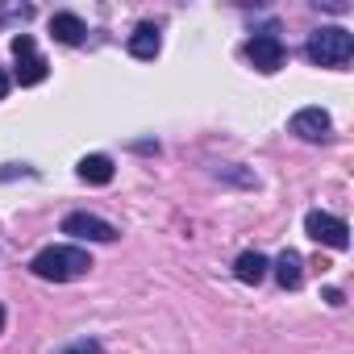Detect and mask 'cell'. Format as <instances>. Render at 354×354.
Masks as SVG:
<instances>
[{
  "label": "cell",
  "mask_w": 354,
  "mask_h": 354,
  "mask_svg": "<svg viewBox=\"0 0 354 354\" xmlns=\"http://www.w3.org/2000/svg\"><path fill=\"white\" fill-rule=\"evenodd\" d=\"M30 271L38 279H55V283H67V279H80L92 271V254L80 250V246H46L34 254Z\"/></svg>",
  "instance_id": "cell-1"
},
{
  "label": "cell",
  "mask_w": 354,
  "mask_h": 354,
  "mask_svg": "<svg viewBox=\"0 0 354 354\" xmlns=\"http://www.w3.org/2000/svg\"><path fill=\"white\" fill-rule=\"evenodd\" d=\"M350 55H354V38L342 26H325L308 38V59L317 67H342V63H350Z\"/></svg>",
  "instance_id": "cell-2"
},
{
  "label": "cell",
  "mask_w": 354,
  "mask_h": 354,
  "mask_svg": "<svg viewBox=\"0 0 354 354\" xmlns=\"http://www.w3.org/2000/svg\"><path fill=\"white\" fill-rule=\"evenodd\" d=\"M304 234H308L313 242L333 246V250H346V246H350V225H346L342 217H333V213H321V209H313V213L304 217Z\"/></svg>",
  "instance_id": "cell-3"
},
{
  "label": "cell",
  "mask_w": 354,
  "mask_h": 354,
  "mask_svg": "<svg viewBox=\"0 0 354 354\" xmlns=\"http://www.w3.org/2000/svg\"><path fill=\"white\" fill-rule=\"evenodd\" d=\"M63 234H71L80 242H113L117 238V225H109L96 213H67L63 217Z\"/></svg>",
  "instance_id": "cell-4"
},
{
  "label": "cell",
  "mask_w": 354,
  "mask_h": 354,
  "mask_svg": "<svg viewBox=\"0 0 354 354\" xmlns=\"http://www.w3.org/2000/svg\"><path fill=\"white\" fill-rule=\"evenodd\" d=\"M246 59H250L263 75H271V71L283 67V42H279L275 34H254V38L246 42Z\"/></svg>",
  "instance_id": "cell-5"
},
{
  "label": "cell",
  "mask_w": 354,
  "mask_h": 354,
  "mask_svg": "<svg viewBox=\"0 0 354 354\" xmlns=\"http://www.w3.org/2000/svg\"><path fill=\"white\" fill-rule=\"evenodd\" d=\"M292 133L304 138V142H321V138L329 133V113H325V109H300V113L292 117Z\"/></svg>",
  "instance_id": "cell-6"
},
{
  "label": "cell",
  "mask_w": 354,
  "mask_h": 354,
  "mask_svg": "<svg viewBox=\"0 0 354 354\" xmlns=\"http://www.w3.org/2000/svg\"><path fill=\"white\" fill-rule=\"evenodd\" d=\"M267 271H271V263H267L259 250H242V254L234 259V275H238L242 283H263Z\"/></svg>",
  "instance_id": "cell-7"
},
{
  "label": "cell",
  "mask_w": 354,
  "mask_h": 354,
  "mask_svg": "<svg viewBox=\"0 0 354 354\" xmlns=\"http://www.w3.org/2000/svg\"><path fill=\"white\" fill-rule=\"evenodd\" d=\"M50 34H55L63 46H80L84 34H88V26H84L75 13H55V17H50Z\"/></svg>",
  "instance_id": "cell-8"
},
{
  "label": "cell",
  "mask_w": 354,
  "mask_h": 354,
  "mask_svg": "<svg viewBox=\"0 0 354 354\" xmlns=\"http://www.w3.org/2000/svg\"><path fill=\"white\" fill-rule=\"evenodd\" d=\"M275 279H279V288H300V279H304V259L296 254V250H283L275 263Z\"/></svg>",
  "instance_id": "cell-9"
},
{
  "label": "cell",
  "mask_w": 354,
  "mask_h": 354,
  "mask_svg": "<svg viewBox=\"0 0 354 354\" xmlns=\"http://www.w3.org/2000/svg\"><path fill=\"white\" fill-rule=\"evenodd\" d=\"M80 180L84 184H109L113 180V158L109 154H84L80 158Z\"/></svg>",
  "instance_id": "cell-10"
},
{
  "label": "cell",
  "mask_w": 354,
  "mask_h": 354,
  "mask_svg": "<svg viewBox=\"0 0 354 354\" xmlns=\"http://www.w3.org/2000/svg\"><path fill=\"white\" fill-rule=\"evenodd\" d=\"M158 46H162V42H158V30H154V26H138V30L129 34V55H133V59H154Z\"/></svg>",
  "instance_id": "cell-11"
},
{
  "label": "cell",
  "mask_w": 354,
  "mask_h": 354,
  "mask_svg": "<svg viewBox=\"0 0 354 354\" xmlns=\"http://www.w3.org/2000/svg\"><path fill=\"white\" fill-rule=\"evenodd\" d=\"M46 80V59L42 55H30V59H17V84L21 88H34Z\"/></svg>",
  "instance_id": "cell-12"
},
{
  "label": "cell",
  "mask_w": 354,
  "mask_h": 354,
  "mask_svg": "<svg viewBox=\"0 0 354 354\" xmlns=\"http://www.w3.org/2000/svg\"><path fill=\"white\" fill-rule=\"evenodd\" d=\"M59 354H104V346H100L96 337H80V342H71V346H63Z\"/></svg>",
  "instance_id": "cell-13"
},
{
  "label": "cell",
  "mask_w": 354,
  "mask_h": 354,
  "mask_svg": "<svg viewBox=\"0 0 354 354\" xmlns=\"http://www.w3.org/2000/svg\"><path fill=\"white\" fill-rule=\"evenodd\" d=\"M13 55H17V59H30V55H34V38H30V34H17V38H13Z\"/></svg>",
  "instance_id": "cell-14"
},
{
  "label": "cell",
  "mask_w": 354,
  "mask_h": 354,
  "mask_svg": "<svg viewBox=\"0 0 354 354\" xmlns=\"http://www.w3.org/2000/svg\"><path fill=\"white\" fill-rule=\"evenodd\" d=\"M9 84H13V80H9L5 71H0V100H5V96H9Z\"/></svg>",
  "instance_id": "cell-15"
},
{
  "label": "cell",
  "mask_w": 354,
  "mask_h": 354,
  "mask_svg": "<svg viewBox=\"0 0 354 354\" xmlns=\"http://www.w3.org/2000/svg\"><path fill=\"white\" fill-rule=\"evenodd\" d=\"M0 329H5V308H0Z\"/></svg>",
  "instance_id": "cell-16"
}]
</instances>
